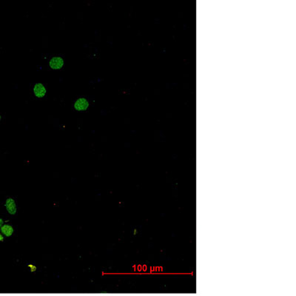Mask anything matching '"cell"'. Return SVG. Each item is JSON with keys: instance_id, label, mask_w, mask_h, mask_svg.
Wrapping results in <instances>:
<instances>
[{"instance_id": "obj_6", "label": "cell", "mask_w": 296, "mask_h": 296, "mask_svg": "<svg viewBox=\"0 0 296 296\" xmlns=\"http://www.w3.org/2000/svg\"><path fill=\"white\" fill-rule=\"evenodd\" d=\"M28 267H29L30 268H31V271L32 272V273H33V272H35L36 270H37V267H36V266H33V265H32V264H29V265H28Z\"/></svg>"}, {"instance_id": "obj_2", "label": "cell", "mask_w": 296, "mask_h": 296, "mask_svg": "<svg viewBox=\"0 0 296 296\" xmlns=\"http://www.w3.org/2000/svg\"><path fill=\"white\" fill-rule=\"evenodd\" d=\"M89 102L85 98H79L74 103V108L77 111H84L89 108Z\"/></svg>"}, {"instance_id": "obj_4", "label": "cell", "mask_w": 296, "mask_h": 296, "mask_svg": "<svg viewBox=\"0 0 296 296\" xmlns=\"http://www.w3.org/2000/svg\"><path fill=\"white\" fill-rule=\"evenodd\" d=\"M5 207L8 212L11 215H15L17 213V204H16V201L13 198H9L6 200Z\"/></svg>"}, {"instance_id": "obj_9", "label": "cell", "mask_w": 296, "mask_h": 296, "mask_svg": "<svg viewBox=\"0 0 296 296\" xmlns=\"http://www.w3.org/2000/svg\"><path fill=\"white\" fill-rule=\"evenodd\" d=\"M1 118H2V116H1V115H0V121H1Z\"/></svg>"}, {"instance_id": "obj_1", "label": "cell", "mask_w": 296, "mask_h": 296, "mask_svg": "<svg viewBox=\"0 0 296 296\" xmlns=\"http://www.w3.org/2000/svg\"><path fill=\"white\" fill-rule=\"evenodd\" d=\"M64 64V59L60 56H54L50 60L49 66L53 70H60L63 68Z\"/></svg>"}, {"instance_id": "obj_7", "label": "cell", "mask_w": 296, "mask_h": 296, "mask_svg": "<svg viewBox=\"0 0 296 296\" xmlns=\"http://www.w3.org/2000/svg\"><path fill=\"white\" fill-rule=\"evenodd\" d=\"M3 223H4V221H3V219H2V218H0V228H1V227H3Z\"/></svg>"}, {"instance_id": "obj_8", "label": "cell", "mask_w": 296, "mask_h": 296, "mask_svg": "<svg viewBox=\"0 0 296 296\" xmlns=\"http://www.w3.org/2000/svg\"><path fill=\"white\" fill-rule=\"evenodd\" d=\"M4 240V237L2 235L1 233H0V241H3Z\"/></svg>"}, {"instance_id": "obj_3", "label": "cell", "mask_w": 296, "mask_h": 296, "mask_svg": "<svg viewBox=\"0 0 296 296\" xmlns=\"http://www.w3.org/2000/svg\"><path fill=\"white\" fill-rule=\"evenodd\" d=\"M47 90L45 86L42 83H37L33 87V93L38 98H43L46 95Z\"/></svg>"}, {"instance_id": "obj_5", "label": "cell", "mask_w": 296, "mask_h": 296, "mask_svg": "<svg viewBox=\"0 0 296 296\" xmlns=\"http://www.w3.org/2000/svg\"><path fill=\"white\" fill-rule=\"evenodd\" d=\"M1 232L3 233L5 236L10 237L11 235H12V234H13V227L11 226V225H8V224L3 225V227H1Z\"/></svg>"}]
</instances>
